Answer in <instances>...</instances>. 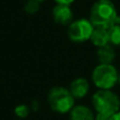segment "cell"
<instances>
[{"label": "cell", "instance_id": "4fadbf2b", "mask_svg": "<svg viewBox=\"0 0 120 120\" xmlns=\"http://www.w3.org/2000/svg\"><path fill=\"white\" fill-rule=\"evenodd\" d=\"M29 113H30L29 108L26 105H24V104H19V105H17L15 108V114L19 118H26L29 116Z\"/></svg>", "mask_w": 120, "mask_h": 120}, {"label": "cell", "instance_id": "9a60e30c", "mask_svg": "<svg viewBox=\"0 0 120 120\" xmlns=\"http://www.w3.org/2000/svg\"><path fill=\"white\" fill-rule=\"evenodd\" d=\"M55 1H56V3H58V4H66V5H71L75 0H55Z\"/></svg>", "mask_w": 120, "mask_h": 120}, {"label": "cell", "instance_id": "7a4b0ae2", "mask_svg": "<svg viewBox=\"0 0 120 120\" xmlns=\"http://www.w3.org/2000/svg\"><path fill=\"white\" fill-rule=\"evenodd\" d=\"M48 103L54 112L66 114L75 106V98L70 90L63 86H55L48 94Z\"/></svg>", "mask_w": 120, "mask_h": 120}, {"label": "cell", "instance_id": "6da1fadb", "mask_svg": "<svg viewBox=\"0 0 120 120\" xmlns=\"http://www.w3.org/2000/svg\"><path fill=\"white\" fill-rule=\"evenodd\" d=\"M89 20L94 27L104 30H109L115 24H120V16L111 0H97L91 8Z\"/></svg>", "mask_w": 120, "mask_h": 120}, {"label": "cell", "instance_id": "8992f818", "mask_svg": "<svg viewBox=\"0 0 120 120\" xmlns=\"http://www.w3.org/2000/svg\"><path fill=\"white\" fill-rule=\"evenodd\" d=\"M53 18L57 24L70 25L73 22L74 14H73L70 5L57 3L53 8Z\"/></svg>", "mask_w": 120, "mask_h": 120}, {"label": "cell", "instance_id": "3957f363", "mask_svg": "<svg viewBox=\"0 0 120 120\" xmlns=\"http://www.w3.org/2000/svg\"><path fill=\"white\" fill-rule=\"evenodd\" d=\"M92 102L97 113L112 116L120 111V99L111 90H99L96 92L92 97Z\"/></svg>", "mask_w": 120, "mask_h": 120}, {"label": "cell", "instance_id": "277c9868", "mask_svg": "<svg viewBox=\"0 0 120 120\" xmlns=\"http://www.w3.org/2000/svg\"><path fill=\"white\" fill-rule=\"evenodd\" d=\"M119 74L113 64L100 63L92 73L93 83L99 90H111L118 83Z\"/></svg>", "mask_w": 120, "mask_h": 120}, {"label": "cell", "instance_id": "5b68a950", "mask_svg": "<svg viewBox=\"0 0 120 120\" xmlns=\"http://www.w3.org/2000/svg\"><path fill=\"white\" fill-rule=\"evenodd\" d=\"M94 25L89 19L80 18L73 21L68 27V36L73 42H84L90 40Z\"/></svg>", "mask_w": 120, "mask_h": 120}, {"label": "cell", "instance_id": "9c48e42d", "mask_svg": "<svg viewBox=\"0 0 120 120\" xmlns=\"http://www.w3.org/2000/svg\"><path fill=\"white\" fill-rule=\"evenodd\" d=\"M97 58L102 64H112V62L116 58V53L112 45L108 44L102 48H98Z\"/></svg>", "mask_w": 120, "mask_h": 120}, {"label": "cell", "instance_id": "30bf717a", "mask_svg": "<svg viewBox=\"0 0 120 120\" xmlns=\"http://www.w3.org/2000/svg\"><path fill=\"white\" fill-rule=\"evenodd\" d=\"M92 43L97 48H102L104 45H108L109 43V34L108 30L99 29V27H95L92 33V36L90 38Z\"/></svg>", "mask_w": 120, "mask_h": 120}, {"label": "cell", "instance_id": "5bb4252c", "mask_svg": "<svg viewBox=\"0 0 120 120\" xmlns=\"http://www.w3.org/2000/svg\"><path fill=\"white\" fill-rule=\"evenodd\" d=\"M111 116L106 114H102V113H97V115L95 116V120H110Z\"/></svg>", "mask_w": 120, "mask_h": 120}, {"label": "cell", "instance_id": "7c38bea8", "mask_svg": "<svg viewBox=\"0 0 120 120\" xmlns=\"http://www.w3.org/2000/svg\"><path fill=\"white\" fill-rule=\"evenodd\" d=\"M40 8V2L37 0H27L24 4V11L27 14H36Z\"/></svg>", "mask_w": 120, "mask_h": 120}, {"label": "cell", "instance_id": "2e32d148", "mask_svg": "<svg viewBox=\"0 0 120 120\" xmlns=\"http://www.w3.org/2000/svg\"><path fill=\"white\" fill-rule=\"evenodd\" d=\"M110 120H120V111H118L117 113H115L114 115H112Z\"/></svg>", "mask_w": 120, "mask_h": 120}, {"label": "cell", "instance_id": "e0dca14e", "mask_svg": "<svg viewBox=\"0 0 120 120\" xmlns=\"http://www.w3.org/2000/svg\"><path fill=\"white\" fill-rule=\"evenodd\" d=\"M118 83H119V85H120V74H119V78H118Z\"/></svg>", "mask_w": 120, "mask_h": 120}, {"label": "cell", "instance_id": "8fae6325", "mask_svg": "<svg viewBox=\"0 0 120 120\" xmlns=\"http://www.w3.org/2000/svg\"><path fill=\"white\" fill-rule=\"evenodd\" d=\"M109 34V43L111 45H120V24H115L108 30Z\"/></svg>", "mask_w": 120, "mask_h": 120}, {"label": "cell", "instance_id": "ba28073f", "mask_svg": "<svg viewBox=\"0 0 120 120\" xmlns=\"http://www.w3.org/2000/svg\"><path fill=\"white\" fill-rule=\"evenodd\" d=\"M71 120H95V115L85 105H76L70 112Z\"/></svg>", "mask_w": 120, "mask_h": 120}, {"label": "cell", "instance_id": "52a82bcc", "mask_svg": "<svg viewBox=\"0 0 120 120\" xmlns=\"http://www.w3.org/2000/svg\"><path fill=\"white\" fill-rule=\"evenodd\" d=\"M90 91V83L85 78L79 77L72 81L70 85V92L74 96L75 99H81L85 97Z\"/></svg>", "mask_w": 120, "mask_h": 120}, {"label": "cell", "instance_id": "ac0fdd59", "mask_svg": "<svg viewBox=\"0 0 120 120\" xmlns=\"http://www.w3.org/2000/svg\"><path fill=\"white\" fill-rule=\"evenodd\" d=\"M37 1H39V2H42V1H45V0H37Z\"/></svg>", "mask_w": 120, "mask_h": 120}]
</instances>
